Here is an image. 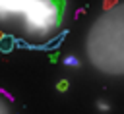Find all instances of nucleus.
Wrapping results in <instances>:
<instances>
[{"label":"nucleus","mask_w":124,"mask_h":114,"mask_svg":"<svg viewBox=\"0 0 124 114\" xmlns=\"http://www.w3.org/2000/svg\"><path fill=\"white\" fill-rule=\"evenodd\" d=\"M14 44H16L14 37H10V35H2L0 37V52H12Z\"/></svg>","instance_id":"obj_1"},{"label":"nucleus","mask_w":124,"mask_h":114,"mask_svg":"<svg viewBox=\"0 0 124 114\" xmlns=\"http://www.w3.org/2000/svg\"><path fill=\"white\" fill-rule=\"evenodd\" d=\"M116 4H118V0H103V10L108 12V10H112Z\"/></svg>","instance_id":"obj_2"},{"label":"nucleus","mask_w":124,"mask_h":114,"mask_svg":"<svg viewBox=\"0 0 124 114\" xmlns=\"http://www.w3.org/2000/svg\"><path fill=\"white\" fill-rule=\"evenodd\" d=\"M56 89H58V91H66V89H68V79H60V81L56 83Z\"/></svg>","instance_id":"obj_3"},{"label":"nucleus","mask_w":124,"mask_h":114,"mask_svg":"<svg viewBox=\"0 0 124 114\" xmlns=\"http://www.w3.org/2000/svg\"><path fill=\"white\" fill-rule=\"evenodd\" d=\"M64 64H68V66H79V60H76L74 56H68V58L64 60Z\"/></svg>","instance_id":"obj_4"},{"label":"nucleus","mask_w":124,"mask_h":114,"mask_svg":"<svg viewBox=\"0 0 124 114\" xmlns=\"http://www.w3.org/2000/svg\"><path fill=\"white\" fill-rule=\"evenodd\" d=\"M99 108H101V110H108V104H105V102H99Z\"/></svg>","instance_id":"obj_5"},{"label":"nucleus","mask_w":124,"mask_h":114,"mask_svg":"<svg viewBox=\"0 0 124 114\" xmlns=\"http://www.w3.org/2000/svg\"><path fill=\"white\" fill-rule=\"evenodd\" d=\"M56 58H58V54L54 52V54H50V62H56Z\"/></svg>","instance_id":"obj_6"},{"label":"nucleus","mask_w":124,"mask_h":114,"mask_svg":"<svg viewBox=\"0 0 124 114\" xmlns=\"http://www.w3.org/2000/svg\"><path fill=\"white\" fill-rule=\"evenodd\" d=\"M0 37H2V33H0Z\"/></svg>","instance_id":"obj_7"}]
</instances>
